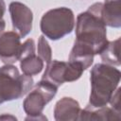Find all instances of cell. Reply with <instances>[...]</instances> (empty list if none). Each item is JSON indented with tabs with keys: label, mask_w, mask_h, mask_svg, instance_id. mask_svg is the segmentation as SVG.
Returning <instances> with one entry per match:
<instances>
[{
	"label": "cell",
	"mask_w": 121,
	"mask_h": 121,
	"mask_svg": "<svg viewBox=\"0 0 121 121\" xmlns=\"http://www.w3.org/2000/svg\"><path fill=\"white\" fill-rule=\"evenodd\" d=\"M102 3H95L78 15L76 21L77 42L89 46L95 55L100 54L108 43L107 28L101 19Z\"/></svg>",
	"instance_id": "6da1fadb"
},
{
	"label": "cell",
	"mask_w": 121,
	"mask_h": 121,
	"mask_svg": "<svg viewBox=\"0 0 121 121\" xmlns=\"http://www.w3.org/2000/svg\"><path fill=\"white\" fill-rule=\"evenodd\" d=\"M90 75L91 93L89 105L92 107L107 106L120 82V71L110 64L96 63L91 69Z\"/></svg>",
	"instance_id": "7a4b0ae2"
},
{
	"label": "cell",
	"mask_w": 121,
	"mask_h": 121,
	"mask_svg": "<svg viewBox=\"0 0 121 121\" xmlns=\"http://www.w3.org/2000/svg\"><path fill=\"white\" fill-rule=\"evenodd\" d=\"M33 82L31 76L21 75L16 66L3 65L0 67V104L23 97L31 90Z\"/></svg>",
	"instance_id": "3957f363"
},
{
	"label": "cell",
	"mask_w": 121,
	"mask_h": 121,
	"mask_svg": "<svg viewBox=\"0 0 121 121\" xmlns=\"http://www.w3.org/2000/svg\"><path fill=\"white\" fill-rule=\"evenodd\" d=\"M75 24V15L72 9L60 7L46 11L41 19L40 27L44 37L57 41L70 34Z\"/></svg>",
	"instance_id": "277c9868"
},
{
	"label": "cell",
	"mask_w": 121,
	"mask_h": 121,
	"mask_svg": "<svg viewBox=\"0 0 121 121\" xmlns=\"http://www.w3.org/2000/svg\"><path fill=\"white\" fill-rule=\"evenodd\" d=\"M58 87L46 80L41 79L27 94L24 100L23 108L26 113V120H47L43 111L56 95Z\"/></svg>",
	"instance_id": "5b68a950"
},
{
	"label": "cell",
	"mask_w": 121,
	"mask_h": 121,
	"mask_svg": "<svg viewBox=\"0 0 121 121\" xmlns=\"http://www.w3.org/2000/svg\"><path fill=\"white\" fill-rule=\"evenodd\" d=\"M12 27L21 38L28 35L32 29L33 13L31 9L21 2H11L9 6Z\"/></svg>",
	"instance_id": "8992f818"
},
{
	"label": "cell",
	"mask_w": 121,
	"mask_h": 121,
	"mask_svg": "<svg viewBox=\"0 0 121 121\" xmlns=\"http://www.w3.org/2000/svg\"><path fill=\"white\" fill-rule=\"evenodd\" d=\"M21 51V37L17 32L7 31L0 35V60L5 64H12L19 60Z\"/></svg>",
	"instance_id": "52a82bcc"
},
{
	"label": "cell",
	"mask_w": 121,
	"mask_h": 121,
	"mask_svg": "<svg viewBox=\"0 0 121 121\" xmlns=\"http://www.w3.org/2000/svg\"><path fill=\"white\" fill-rule=\"evenodd\" d=\"M79 103L68 96L60 98L54 108V118L57 121H76L80 113Z\"/></svg>",
	"instance_id": "ba28073f"
},
{
	"label": "cell",
	"mask_w": 121,
	"mask_h": 121,
	"mask_svg": "<svg viewBox=\"0 0 121 121\" xmlns=\"http://www.w3.org/2000/svg\"><path fill=\"white\" fill-rule=\"evenodd\" d=\"M120 113L116 112L110 107H92L89 104L80 111L78 120L88 121H106V120H120Z\"/></svg>",
	"instance_id": "9c48e42d"
},
{
	"label": "cell",
	"mask_w": 121,
	"mask_h": 121,
	"mask_svg": "<svg viewBox=\"0 0 121 121\" xmlns=\"http://www.w3.org/2000/svg\"><path fill=\"white\" fill-rule=\"evenodd\" d=\"M101 19L105 26L118 28L121 26L120 0H105L101 8Z\"/></svg>",
	"instance_id": "30bf717a"
},
{
	"label": "cell",
	"mask_w": 121,
	"mask_h": 121,
	"mask_svg": "<svg viewBox=\"0 0 121 121\" xmlns=\"http://www.w3.org/2000/svg\"><path fill=\"white\" fill-rule=\"evenodd\" d=\"M67 62L57 60H51L45 68V71L41 79L46 80L56 87H60L65 82V71Z\"/></svg>",
	"instance_id": "8fae6325"
},
{
	"label": "cell",
	"mask_w": 121,
	"mask_h": 121,
	"mask_svg": "<svg viewBox=\"0 0 121 121\" xmlns=\"http://www.w3.org/2000/svg\"><path fill=\"white\" fill-rule=\"evenodd\" d=\"M94 57H95V54L89 46L75 41L69 55L68 61L78 62L82 65L84 70H86L92 65L94 61Z\"/></svg>",
	"instance_id": "7c38bea8"
},
{
	"label": "cell",
	"mask_w": 121,
	"mask_h": 121,
	"mask_svg": "<svg viewBox=\"0 0 121 121\" xmlns=\"http://www.w3.org/2000/svg\"><path fill=\"white\" fill-rule=\"evenodd\" d=\"M19 60H20V68L23 74L25 75L32 77L38 75L43 69V60L38 55H36V53L27 55L20 59Z\"/></svg>",
	"instance_id": "4fadbf2b"
},
{
	"label": "cell",
	"mask_w": 121,
	"mask_h": 121,
	"mask_svg": "<svg viewBox=\"0 0 121 121\" xmlns=\"http://www.w3.org/2000/svg\"><path fill=\"white\" fill-rule=\"evenodd\" d=\"M119 47H120V38L114 41L108 42L104 49L100 52V58L103 63L110 64L112 66H119Z\"/></svg>",
	"instance_id": "5bb4252c"
},
{
	"label": "cell",
	"mask_w": 121,
	"mask_h": 121,
	"mask_svg": "<svg viewBox=\"0 0 121 121\" xmlns=\"http://www.w3.org/2000/svg\"><path fill=\"white\" fill-rule=\"evenodd\" d=\"M37 55L46 64H48L52 60V49L43 35L39 37L38 46H37Z\"/></svg>",
	"instance_id": "9a60e30c"
},
{
	"label": "cell",
	"mask_w": 121,
	"mask_h": 121,
	"mask_svg": "<svg viewBox=\"0 0 121 121\" xmlns=\"http://www.w3.org/2000/svg\"><path fill=\"white\" fill-rule=\"evenodd\" d=\"M83 71L85 70L80 63L75 61H68L65 71V82H72L78 80L81 77Z\"/></svg>",
	"instance_id": "2e32d148"
},
{
	"label": "cell",
	"mask_w": 121,
	"mask_h": 121,
	"mask_svg": "<svg viewBox=\"0 0 121 121\" xmlns=\"http://www.w3.org/2000/svg\"><path fill=\"white\" fill-rule=\"evenodd\" d=\"M120 91H121V88L120 87H117L116 90L113 92L109 103L111 104V108L112 110H114L116 112L118 113H121V103H120Z\"/></svg>",
	"instance_id": "e0dca14e"
},
{
	"label": "cell",
	"mask_w": 121,
	"mask_h": 121,
	"mask_svg": "<svg viewBox=\"0 0 121 121\" xmlns=\"http://www.w3.org/2000/svg\"><path fill=\"white\" fill-rule=\"evenodd\" d=\"M6 11V4L4 0H0V21L3 20V15Z\"/></svg>",
	"instance_id": "ac0fdd59"
},
{
	"label": "cell",
	"mask_w": 121,
	"mask_h": 121,
	"mask_svg": "<svg viewBox=\"0 0 121 121\" xmlns=\"http://www.w3.org/2000/svg\"><path fill=\"white\" fill-rule=\"evenodd\" d=\"M0 119H9V120H16L17 118L11 114H7V113H4L2 115H0Z\"/></svg>",
	"instance_id": "d6986e66"
},
{
	"label": "cell",
	"mask_w": 121,
	"mask_h": 121,
	"mask_svg": "<svg viewBox=\"0 0 121 121\" xmlns=\"http://www.w3.org/2000/svg\"><path fill=\"white\" fill-rule=\"evenodd\" d=\"M5 26H6V23L4 20H1L0 21V35L3 33L4 29H5Z\"/></svg>",
	"instance_id": "ffe728a7"
}]
</instances>
